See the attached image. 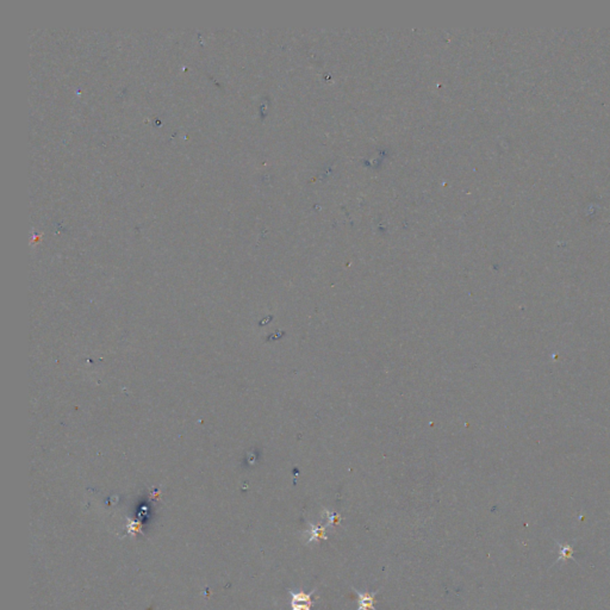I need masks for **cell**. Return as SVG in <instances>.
<instances>
[{"instance_id": "7a4b0ae2", "label": "cell", "mask_w": 610, "mask_h": 610, "mask_svg": "<svg viewBox=\"0 0 610 610\" xmlns=\"http://www.w3.org/2000/svg\"><path fill=\"white\" fill-rule=\"evenodd\" d=\"M378 592H358L356 591V596H358V609L356 610H377V608L375 606V602H376V596Z\"/></svg>"}, {"instance_id": "6da1fadb", "label": "cell", "mask_w": 610, "mask_h": 610, "mask_svg": "<svg viewBox=\"0 0 610 610\" xmlns=\"http://www.w3.org/2000/svg\"><path fill=\"white\" fill-rule=\"evenodd\" d=\"M315 592H316V589H314L313 591L310 592H304V591H289L291 601H290V605H291V610H311V606L315 604V601L311 599V596H313Z\"/></svg>"}, {"instance_id": "3957f363", "label": "cell", "mask_w": 610, "mask_h": 610, "mask_svg": "<svg viewBox=\"0 0 610 610\" xmlns=\"http://www.w3.org/2000/svg\"><path fill=\"white\" fill-rule=\"evenodd\" d=\"M303 535L308 536L307 541H305L307 544L313 543V541H318L321 539L328 540V536L325 535V527L315 526V524H310L309 529L304 530Z\"/></svg>"}]
</instances>
